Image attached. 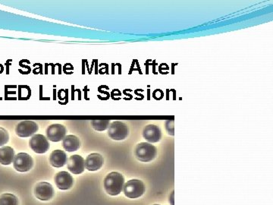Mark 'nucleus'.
<instances>
[{
  "instance_id": "14",
  "label": "nucleus",
  "mask_w": 273,
  "mask_h": 205,
  "mask_svg": "<svg viewBox=\"0 0 273 205\" xmlns=\"http://www.w3.org/2000/svg\"><path fill=\"white\" fill-rule=\"evenodd\" d=\"M67 154L64 151L55 150L50 156V163L53 167L60 168L67 164Z\"/></svg>"
},
{
  "instance_id": "1",
  "label": "nucleus",
  "mask_w": 273,
  "mask_h": 205,
  "mask_svg": "<svg viewBox=\"0 0 273 205\" xmlns=\"http://www.w3.org/2000/svg\"><path fill=\"white\" fill-rule=\"evenodd\" d=\"M124 185V177L118 172L109 173L104 180V189L109 196H116L120 194Z\"/></svg>"
},
{
  "instance_id": "11",
  "label": "nucleus",
  "mask_w": 273,
  "mask_h": 205,
  "mask_svg": "<svg viewBox=\"0 0 273 205\" xmlns=\"http://www.w3.org/2000/svg\"><path fill=\"white\" fill-rule=\"evenodd\" d=\"M55 183L57 187L61 190H68L71 189L74 183L72 176L66 171L60 172L55 177Z\"/></svg>"
},
{
  "instance_id": "4",
  "label": "nucleus",
  "mask_w": 273,
  "mask_h": 205,
  "mask_svg": "<svg viewBox=\"0 0 273 205\" xmlns=\"http://www.w3.org/2000/svg\"><path fill=\"white\" fill-rule=\"evenodd\" d=\"M126 197L129 199H137L141 197L145 193V186L143 182L139 180H131L123 187Z\"/></svg>"
},
{
  "instance_id": "15",
  "label": "nucleus",
  "mask_w": 273,
  "mask_h": 205,
  "mask_svg": "<svg viewBox=\"0 0 273 205\" xmlns=\"http://www.w3.org/2000/svg\"><path fill=\"white\" fill-rule=\"evenodd\" d=\"M63 147L68 152L77 151L80 148V140L75 135H67L63 140Z\"/></svg>"
},
{
  "instance_id": "9",
  "label": "nucleus",
  "mask_w": 273,
  "mask_h": 205,
  "mask_svg": "<svg viewBox=\"0 0 273 205\" xmlns=\"http://www.w3.org/2000/svg\"><path fill=\"white\" fill-rule=\"evenodd\" d=\"M34 194L36 197L40 201H49L53 197L54 189L50 183L47 182H41L35 186Z\"/></svg>"
},
{
  "instance_id": "8",
  "label": "nucleus",
  "mask_w": 273,
  "mask_h": 205,
  "mask_svg": "<svg viewBox=\"0 0 273 205\" xmlns=\"http://www.w3.org/2000/svg\"><path fill=\"white\" fill-rule=\"evenodd\" d=\"M47 138L53 142H59L64 139L67 129L62 124H52L47 128Z\"/></svg>"
},
{
  "instance_id": "20",
  "label": "nucleus",
  "mask_w": 273,
  "mask_h": 205,
  "mask_svg": "<svg viewBox=\"0 0 273 205\" xmlns=\"http://www.w3.org/2000/svg\"><path fill=\"white\" fill-rule=\"evenodd\" d=\"M174 120H167L166 122V129L169 135L174 136L175 135V127H174Z\"/></svg>"
},
{
  "instance_id": "3",
  "label": "nucleus",
  "mask_w": 273,
  "mask_h": 205,
  "mask_svg": "<svg viewBox=\"0 0 273 205\" xmlns=\"http://www.w3.org/2000/svg\"><path fill=\"white\" fill-rule=\"evenodd\" d=\"M108 135L109 138L116 141L125 140L129 135V126L122 121H114L109 125Z\"/></svg>"
},
{
  "instance_id": "22",
  "label": "nucleus",
  "mask_w": 273,
  "mask_h": 205,
  "mask_svg": "<svg viewBox=\"0 0 273 205\" xmlns=\"http://www.w3.org/2000/svg\"></svg>"
},
{
  "instance_id": "7",
  "label": "nucleus",
  "mask_w": 273,
  "mask_h": 205,
  "mask_svg": "<svg viewBox=\"0 0 273 205\" xmlns=\"http://www.w3.org/2000/svg\"><path fill=\"white\" fill-rule=\"evenodd\" d=\"M30 148L37 154H45L50 149L48 139L43 135H34L29 141Z\"/></svg>"
},
{
  "instance_id": "17",
  "label": "nucleus",
  "mask_w": 273,
  "mask_h": 205,
  "mask_svg": "<svg viewBox=\"0 0 273 205\" xmlns=\"http://www.w3.org/2000/svg\"><path fill=\"white\" fill-rule=\"evenodd\" d=\"M0 205H18V199L15 195L5 193L0 196Z\"/></svg>"
},
{
  "instance_id": "13",
  "label": "nucleus",
  "mask_w": 273,
  "mask_h": 205,
  "mask_svg": "<svg viewBox=\"0 0 273 205\" xmlns=\"http://www.w3.org/2000/svg\"><path fill=\"white\" fill-rule=\"evenodd\" d=\"M104 164V160L101 154L93 153L89 154L85 160V168L89 171H97L101 169Z\"/></svg>"
},
{
  "instance_id": "6",
  "label": "nucleus",
  "mask_w": 273,
  "mask_h": 205,
  "mask_svg": "<svg viewBox=\"0 0 273 205\" xmlns=\"http://www.w3.org/2000/svg\"><path fill=\"white\" fill-rule=\"evenodd\" d=\"M38 129V125L34 121L24 120L17 125L15 133L21 138H28L34 135Z\"/></svg>"
},
{
  "instance_id": "16",
  "label": "nucleus",
  "mask_w": 273,
  "mask_h": 205,
  "mask_svg": "<svg viewBox=\"0 0 273 205\" xmlns=\"http://www.w3.org/2000/svg\"><path fill=\"white\" fill-rule=\"evenodd\" d=\"M15 151L11 147H2L0 148V164L2 165H10L14 161Z\"/></svg>"
},
{
  "instance_id": "19",
  "label": "nucleus",
  "mask_w": 273,
  "mask_h": 205,
  "mask_svg": "<svg viewBox=\"0 0 273 205\" xmlns=\"http://www.w3.org/2000/svg\"><path fill=\"white\" fill-rule=\"evenodd\" d=\"M9 140V135L6 129L2 127H0V147L6 144Z\"/></svg>"
},
{
  "instance_id": "18",
  "label": "nucleus",
  "mask_w": 273,
  "mask_h": 205,
  "mask_svg": "<svg viewBox=\"0 0 273 205\" xmlns=\"http://www.w3.org/2000/svg\"><path fill=\"white\" fill-rule=\"evenodd\" d=\"M110 120L109 119H93L91 125L96 131H103L109 128Z\"/></svg>"
},
{
  "instance_id": "10",
  "label": "nucleus",
  "mask_w": 273,
  "mask_h": 205,
  "mask_svg": "<svg viewBox=\"0 0 273 205\" xmlns=\"http://www.w3.org/2000/svg\"><path fill=\"white\" fill-rule=\"evenodd\" d=\"M67 167L73 174H81L85 169V160L81 156L77 154L71 156L68 159Z\"/></svg>"
},
{
  "instance_id": "12",
  "label": "nucleus",
  "mask_w": 273,
  "mask_h": 205,
  "mask_svg": "<svg viewBox=\"0 0 273 205\" xmlns=\"http://www.w3.org/2000/svg\"><path fill=\"white\" fill-rule=\"evenodd\" d=\"M143 137L149 143H156L162 138V131L157 125L150 124L143 128Z\"/></svg>"
},
{
  "instance_id": "21",
  "label": "nucleus",
  "mask_w": 273,
  "mask_h": 205,
  "mask_svg": "<svg viewBox=\"0 0 273 205\" xmlns=\"http://www.w3.org/2000/svg\"><path fill=\"white\" fill-rule=\"evenodd\" d=\"M169 202H171L172 205H174V191L172 192V196L169 198Z\"/></svg>"
},
{
  "instance_id": "2",
  "label": "nucleus",
  "mask_w": 273,
  "mask_h": 205,
  "mask_svg": "<svg viewBox=\"0 0 273 205\" xmlns=\"http://www.w3.org/2000/svg\"><path fill=\"white\" fill-rule=\"evenodd\" d=\"M135 154L137 160L141 162H150L156 158L157 149L150 143L141 142L136 146Z\"/></svg>"
},
{
  "instance_id": "5",
  "label": "nucleus",
  "mask_w": 273,
  "mask_h": 205,
  "mask_svg": "<svg viewBox=\"0 0 273 205\" xmlns=\"http://www.w3.org/2000/svg\"><path fill=\"white\" fill-rule=\"evenodd\" d=\"M13 166L17 171L24 173L32 169L34 166V160L31 155L27 153H18L15 156Z\"/></svg>"
}]
</instances>
